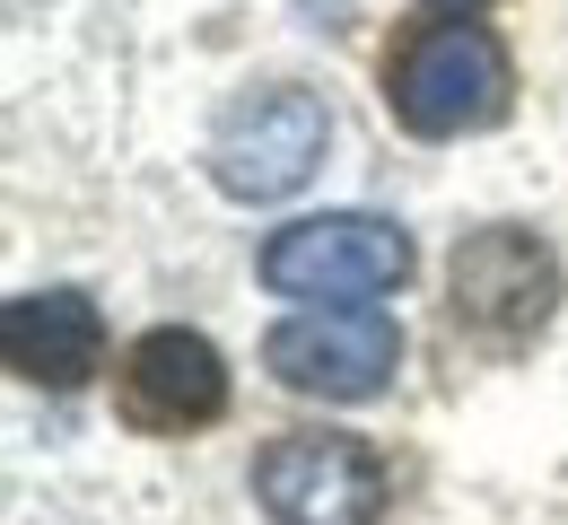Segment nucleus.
I'll return each mask as SVG.
<instances>
[{"instance_id": "5", "label": "nucleus", "mask_w": 568, "mask_h": 525, "mask_svg": "<svg viewBox=\"0 0 568 525\" xmlns=\"http://www.w3.org/2000/svg\"><path fill=\"white\" fill-rule=\"evenodd\" d=\"M254 499L272 508V525H376L385 517V464L342 430H297V438L263 447Z\"/></svg>"}, {"instance_id": "8", "label": "nucleus", "mask_w": 568, "mask_h": 525, "mask_svg": "<svg viewBox=\"0 0 568 525\" xmlns=\"http://www.w3.org/2000/svg\"><path fill=\"white\" fill-rule=\"evenodd\" d=\"M0 351L27 385L71 394L105 368V315H97L88 290H27V299L0 306Z\"/></svg>"}, {"instance_id": "3", "label": "nucleus", "mask_w": 568, "mask_h": 525, "mask_svg": "<svg viewBox=\"0 0 568 525\" xmlns=\"http://www.w3.org/2000/svg\"><path fill=\"white\" fill-rule=\"evenodd\" d=\"M333 141V114L315 88H254L219 114L211 132V175L227 202H288Z\"/></svg>"}, {"instance_id": "7", "label": "nucleus", "mask_w": 568, "mask_h": 525, "mask_svg": "<svg viewBox=\"0 0 568 525\" xmlns=\"http://www.w3.org/2000/svg\"><path fill=\"white\" fill-rule=\"evenodd\" d=\"M123 412L141 421V430H202L227 412V360H219L202 333H184V324H158L132 342V360H123Z\"/></svg>"}, {"instance_id": "6", "label": "nucleus", "mask_w": 568, "mask_h": 525, "mask_svg": "<svg viewBox=\"0 0 568 525\" xmlns=\"http://www.w3.org/2000/svg\"><path fill=\"white\" fill-rule=\"evenodd\" d=\"M446 299L473 333L490 342H525L551 306H560V254L534 228H473L446 263Z\"/></svg>"}, {"instance_id": "2", "label": "nucleus", "mask_w": 568, "mask_h": 525, "mask_svg": "<svg viewBox=\"0 0 568 525\" xmlns=\"http://www.w3.org/2000/svg\"><path fill=\"white\" fill-rule=\"evenodd\" d=\"M403 272H412V236L376 211H315L263 245V281L281 299H315V306L385 299V290H403Z\"/></svg>"}, {"instance_id": "1", "label": "nucleus", "mask_w": 568, "mask_h": 525, "mask_svg": "<svg viewBox=\"0 0 568 525\" xmlns=\"http://www.w3.org/2000/svg\"><path fill=\"white\" fill-rule=\"evenodd\" d=\"M385 97H394L403 132H420V141H464V132L507 123L516 79H507V53H498L490 27H473V18H437V27H420V36L394 53Z\"/></svg>"}, {"instance_id": "9", "label": "nucleus", "mask_w": 568, "mask_h": 525, "mask_svg": "<svg viewBox=\"0 0 568 525\" xmlns=\"http://www.w3.org/2000/svg\"><path fill=\"white\" fill-rule=\"evenodd\" d=\"M428 9H446V18H473V9H481V0H428Z\"/></svg>"}, {"instance_id": "4", "label": "nucleus", "mask_w": 568, "mask_h": 525, "mask_svg": "<svg viewBox=\"0 0 568 525\" xmlns=\"http://www.w3.org/2000/svg\"><path fill=\"white\" fill-rule=\"evenodd\" d=\"M263 368L281 376L288 394H324V403H367L385 394L394 368H403V333L376 299H351V306H306L272 324L263 342Z\"/></svg>"}]
</instances>
